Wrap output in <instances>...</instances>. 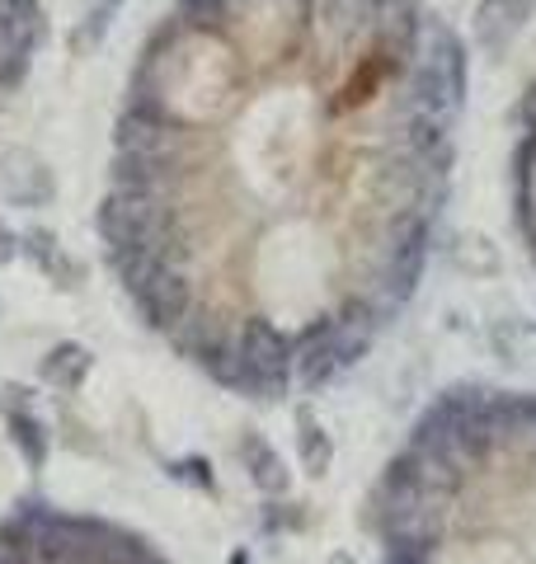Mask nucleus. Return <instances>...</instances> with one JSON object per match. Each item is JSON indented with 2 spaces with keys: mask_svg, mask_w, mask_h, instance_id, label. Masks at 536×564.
<instances>
[{
  "mask_svg": "<svg viewBox=\"0 0 536 564\" xmlns=\"http://www.w3.org/2000/svg\"><path fill=\"white\" fill-rule=\"evenodd\" d=\"M377 564H536V391L452 386L367 499Z\"/></svg>",
  "mask_w": 536,
  "mask_h": 564,
  "instance_id": "f03ea898",
  "label": "nucleus"
},
{
  "mask_svg": "<svg viewBox=\"0 0 536 564\" xmlns=\"http://www.w3.org/2000/svg\"><path fill=\"white\" fill-rule=\"evenodd\" d=\"M513 221L536 259V70L517 99V141H513Z\"/></svg>",
  "mask_w": 536,
  "mask_h": 564,
  "instance_id": "39448f33",
  "label": "nucleus"
},
{
  "mask_svg": "<svg viewBox=\"0 0 536 564\" xmlns=\"http://www.w3.org/2000/svg\"><path fill=\"white\" fill-rule=\"evenodd\" d=\"M47 33V0H0V109L20 95Z\"/></svg>",
  "mask_w": 536,
  "mask_h": 564,
  "instance_id": "20e7f679",
  "label": "nucleus"
},
{
  "mask_svg": "<svg viewBox=\"0 0 536 564\" xmlns=\"http://www.w3.org/2000/svg\"><path fill=\"white\" fill-rule=\"evenodd\" d=\"M461 109L428 0H170L122 85L104 259L212 386L311 395L419 292Z\"/></svg>",
  "mask_w": 536,
  "mask_h": 564,
  "instance_id": "f257e3e1",
  "label": "nucleus"
},
{
  "mask_svg": "<svg viewBox=\"0 0 536 564\" xmlns=\"http://www.w3.org/2000/svg\"><path fill=\"white\" fill-rule=\"evenodd\" d=\"M0 564H170L132 527L57 503H14L0 513Z\"/></svg>",
  "mask_w": 536,
  "mask_h": 564,
  "instance_id": "7ed1b4c3",
  "label": "nucleus"
}]
</instances>
